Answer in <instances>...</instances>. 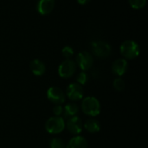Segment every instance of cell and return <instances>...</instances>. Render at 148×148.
<instances>
[{
    "label": "cell",
    "instance_id": "1",
    "mask_svg": "<svg viewBox=\"0 0 148 148\" xmlns=\"http://www.w3.org/2000/svg\"><path fill=\"white\" fill-rule=\"evenodd\" d=\"M82 112L89 116L95 117L101 113V104L94 96H88L82 101Z\"/></svg>",
    "mask_w": 148,
    "mask_h": 148
},
{
    "label": "cell",
    "instance_id": "2",
    "mask_svg": "<svg viewBox=\"0 0 148 148\" xmlns=\"http://www.w3.org/2000/svg\"><path fill=\"white\" fill-rule=\"evenodd\" d=\"M139 44L132 40L125 41L121 45V53L127 59H134L140 55Z\"/></svg>",
    "mask_w": 148,
    "mask_h": 148
},
{
    "label": "cell",
    "instance_id": "3",
    "mask_svg": "<svg viewBox=\"0 0 148 148\" xmlns=\"http://www.w3.org/2000/svg\"><path fill=\"white\" fill-rule=\"evenodd\" d=\"M45 129L51 134L62 133L65 129L64 119L61 116H53L49 118L45 122Z\"/></svg>",
    "mask_w": 148,
    "mask_h": 148
},
{
    "label": "cell",
    "instance_id": "4",
    "mask_svg": "<svg viewBox=\"0 0 148 148\" xmlns=\"http://www.w3.org/2000/svg\"><path fill=\"white\" fill-rule=\"evenodd\" d=\"M93 54L99 58H107L112 53V47L104 41H95L91 43Z\"/></svg>",
    "mask_w": 148,
    "mask_h": 148
},
{
    "label": "cell",
    "instance_id": "5",
    "mask_svg": "<svg viewBox=\"0 0 148 148\" xmlns=\"http://www.w3.org/2000/svg\"><path fill=\"white\" fill-rule=\"evenodd\" d=\"M77 65L75 61L71 59H66L60 64L58 68V74L62 78L68 79L75 73Z\"/></svg>",
    "mask_w": 148,
    "mask_h": 148
},
{
    "label": "cell",
    "instance_id": "6",
    "mask_svg": "<svg viewBox=\"0 0 148 148\" xmlns=\"http://www.w3.org/2000/svg\"><path fill=\"white\" fill-rule=\"evenodd\" d=\"M94 64L93 56L88 51H82L76 56V65L82 71H87L92 68Z\"/></svg>",
    "mask_w": 148,
    "mask_h": 148
},
{
    "label": "cell",
    "instance_id": "7",
    "mask_svg": "<svg viewBox=\"0 0 148 148\" xmlns=\"http://www.w3.org/2000/svg\"><path fill=\"white\" fill-rule=\"evenodd\" d=\"M66 95L69 100L72 101H78L83 98L84 95V90L82 85H80L77 82L70 83L67 89H66Z\"/></svg>",
    "mask_w": 148,
    "mask_h": 148
},
{
    "label": "cell",
    "instance_id": "8",
    "mask_svg": "<svg viewBox=\"0 0 148 148\" xmlns=\"http://www.w3.org/2000/svg\"><path fill=\"white\" fill-rule=\"evenodd\" d=\"M47 98L55 105H62L65 101V94L60 88L51 87L47 91Z\"/></svg>",
    "mask_w": 148,
    "mask_h": 148
},
{
    "label": "cell",
    "instance_id": "9",
    "mask_svg": "<svg viewBox=\"0 0 148 148\" xmlns=\"http://www.w3.org/2000/svg\"><path fill=\"white\" fill-rule=\"evenodd\" d=\"M66 127L69 132L71 133L72 134H79L82 131L83 123L79 117L74 116L68 120Z\"/></svg>",
    "mask_w": 148,
    "mask_h": 148
},
{
    "label": "cell",
    "instance_id": "10",
    "mask_svg": "<svg viewBox=\"0 0 148 148\" xmlns=\"http://www.w3.org/2000/svg\"><path fill=\"white\" fill-rule=\"evenodd\" d=\"M128 63L127 61L124 58L117 59L114 62L112 65V71L117 76H122L127 70Z\"/></svg>",
    "mask_w": 148,
    "mask_h": 148
},
{
    "label": "cell",
    "instance_id": "11",
    "mask_svg": "<svg viewBox=\"0 0 148 148\" xmlns=\"http://www.w3.org/2000/svg\"><path fill=\"white\" fill-rule=\"evenodd\" d=\"M55 7V0H39L37 3V11L41 15H48L51 13Z\"/></svg>",
    "mask_w": 148,
    "mask_h": 148
},
{
    "label": "cell",
    "instance_id": "12",
    "mask_svg": "<svg viewBox=\"0 0 148 148\" xmlns=\"http://www.w3.org/2000/svg\"><path fill=\"white\" fill-rule=\"evenodd\" d=\"M66 148H88V141L82 136H75L69 140Z\"/></svg>",
    "mask_w": 148,
    "mask_h": 148
},
{
    "label": "cell",
    "instance_id": "13",
    "mask_svg": "<svg viewBox=\"0 0 148 148\" xmlns=\"http://www.w3.org/2000/svg\"><path fill=\"white\" fill-rule=\"evenodd\" d=\"M29 68H30L31 72H32L35 75H36V76H41V75H42L45 73V70H46L45 64H44L41 60H38V59L33 60V61L30 62Z\"/></svg>",
    "mask_w": 148,
    "mask_h": 148
},
{
    "label": "cell",
    "instance_id": "14",
    "mask_svg": "<svg viewBox=\"0 0 148 148\" xmlns=\"http://www.w3.org/2000/svg\"><path fill=\"white\" fill-rule=\"evenodd\" d=\"M83 127L90 134L98 133L101 130V124L95 119H88L83 124Z\"/></svg>",
    "mask_w": 148,
    "mask_h": 148
},
{
    "label": "cell",
    "instance_id": "15",
    "mask_svg": "<svg viewBox=\"0 0 148 148\" xmlns=\"http://www.w3.org/2000/svg\"><path fill=\"white\" fill-rule=\"evenodd\" d=\"M79 112V108L75 103H69L63 108V116L65 119H69L71 117L76 116Z\"/></svg>",
    "mask_w": 148,
    "mask_h": 148
},
{
    "label": "cell",
    "instance_id": "16",
    "mask_svg": "<svg viewBox=\"0 0 148 148\" xmlns=\"http://www.w3.org/2000/svg\"><path fill=\"white\" fill-rule=\"evenodd\" d=\"M50 148H66V145L64 141L60 138H53L49 141Z\"/></svg>",
    "mask_w": 148,
    "mask_h": 148
},
{
    "label": "cell",
    "instance_id": "17",
    "mask_svg": "<svg viewBox=\"0 0 148 148\" xmlns=\"http://www.w3.org/2000/svg\"><path fill=\"white\" fill-rule=\"evenodd\" d=\"M89 80V75L86 73V71H82L78 74L77 77H76V81L77 83H79L80 85H85Z\"/></svg>",
    "mask_w": 148,
    "mask_h": 148
},
{
    "label": "cell",
    "instance_id": "18",
    "mask_svg": "<svg viewBox=\"0 0 148 148\" xmlns=\"http://www.w3.org/2000/svg\"><path fill=\"white\" fill-rule=\"evenodd\" d=\"M128 2L131 7L135 10H140L144 8L147 3V0H128Z\"/></svg>",
    "mask_w": 148,
    "mask_h": 148
},
{
    "label": "cell",
    "instance_id": "19",
    "mask_svg": "<svg viewBox=\"0 0 148 148\" xmlns=\"http://www.w3.org/2000/svg\"><path fill=\"white\" fill-rule=\"evenodd\" d=\"M113 85L117 91H122L125 88V82L121 77H117L116 79H114Z\"/></svg>",
    "mask_w": 148,
    "mask_h": 148
},
{
    "label": "cell",
    "instance_id": "20",
    "mask_svg": "<svg viewBox=\"0 0 148 148\" xmlns=\"http://www.w3.org/2000/svg\"><path fill=\"white\" fill-rule=\"evenodd\" d=\"M62 56L66 58V59H70L72 57V56L74 55V50L71 47L69 46H66L62 49Z\"/></svg>",
    "mask_w": 148,
    "mask_h": 148
},
{
    "label": "cell",
    "instance_id": "21",
    "mask_svg": "<svg viewBox=\"0 0 148 148\" xmlns=\"http://www.w3.org/2000/svg\"><path fill=\"white\" fill-rule=\"evenodd\" d=\"M52 112L55 116H61L63 113V108L62 105H55V107L52 108Z\"/></svg>",
    "mask_w": 148,
    "mask_h": 148
},
{
    "label": "cell",
    "instance_id": "22",
    "mask_svg": "<svg viewBox=\"0 0 148 148\" xmlns=\"http://www.w3.org/2000/svg\"><path fill=\"white\" fill-rule=\"evenodd\" d=\"M90 0H77V2L80 3V4H86L89 2Z\"/></svg>",
    "mask_w": 148,
    "mask_h": 148
}]
</instances>
